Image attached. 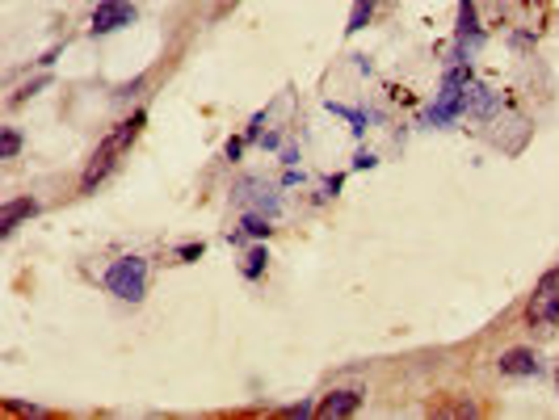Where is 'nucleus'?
<instances>
[{
    "label": "nucleus",
    "instance_id": "1",
    "mask_svg": "<svg viewBox=\"0 0 559 420\" xmlns=\"http://www.w3.org/2000/svg\"><path fill=\"white\" fill-rule=\"evenodd\" d=\"M143 122H147V114H131L127 122H118L110 135H105V143L93 151V160H89V168H85V177H80V193H93L110 173H114V164H118V156L131 147V143L139 139Z\"/></svg>",
    "mask_w": 559,
    "mask_h": 420
},
{
    "label": "nucleus",
    "instance_id": "2",
    "mask_svg": "<svg viewBox=\"0 0 559 420\" xmlns=\"http://www.w3.org/2000/svg\"><path fill=\"white\" fill-rule=\"evenodd\" d=\"M105 286H110V294H118V298H127V303H139L143 290H147V261H143V257L114 261L110 274H105Z\"/></svg>",
    "mask_w": 559,
    "mask_h": 420
},
{
    "label": "nucleus",
    "instance_id": "3",
    "mask_svg": "<svg viewBox=\"0 0 559 420\" xmlns=\"http://www.w3.org/2000/svg\"><path fill=\"white\" fill-rule=\"evenodd\" d=\"M526 320L530 328H555L559 324V269L543 274V281L534 286L530 303H526Z\"/></svg>",
    "mask_w": 559,
    "mask_h": 420
},
{
    "label": "nucleus",
    "instance_id": "4",
    "mask_svg": "<svg viewBox=\"0 0 559 420\" xmlns=\"http://www.w3.org/2000/svg\"><path fill=\"white\" fill-rule=\"evenodd\" d=\"M135 21V4L131 0H101L93 9V34H114L122 26Z\"/></svg>",
    "mask_w": 559,
    "mask_h": 420
},
{
    "label": "nucleus",
    "instance_id": "5",
    "mask_svg": "<svg viewBox=\"0 0 559 420\" xmlns=\"http://www.w3.org/2000/svg\"><path fill=\"white\" fill-rule=\"evenodd\" d=\"M235 202H240V206H252L257 215H270V219L278 215V198L261 185V181H240V185H235Z\"/></svg>",
    "mask_w": 559,
    "mask_h": 420
},
{
    "label": "nucleus",
    "instance_id": "6",
    "mask_svg": "<svg viewBox=\"0 0 559 420\" xmlns=\"http://www.w3.org/2000/svg\"><path fill=\"white\" fill-rule=\"evenodd\" d=\"M362 408V395L358 391H332L316 404V416L320 420H341V416H353Z\"/></svg>",
    "mask_w": 559,
    "mask_h": 420
},
{
    "label": "nucleus",
    "instance_id": "7",
    "mask_svg": "<svg viewBox=\"0 0 559 420\" xmlns=\"http://www.w3.org/2000/svg\"><path fill=\"white\" fill-rule=\"evenodd\" d=\"M496 109V93L484 89V85H467L459 97V114H475V118H488Z\"/></svg>",
    "mask_w": 559,
    "mask_h": 420
},
{
    "label": "nucleus",
    "instance_id": "8",
    "mask_svg": "<svg viewBox=\"0 0 559 420\" xmlns=\"http://www.w3.org/2000/svg\"><path fill=\"white\" fill-rule=\"evenodd\" d=\"M501 374H513V378H526V374H538V353L534 349H509V353H501Z\"/></svg>",
    "mask_w": 559,
    "mask_h": 420
},
{
    "label": "nucleus",
    "instance_id": "9",
    "mask_svg": "<svg viewBox=\"0 0 559 420\" xmlns=\"http://www.w3.org/2000/svg\"><path fill=\"white\" fill-rule=\"evenodd\" d=\"M38 215V202L34 198H13V202H4V210H0V235H13V227L21 223V219H34Z\"/></svg>",
    "mask_w": 559,
    "mask_h": 420
},
{
    "label": "nucleus",
    "instance_id": "10",
    "mask_svg": "<svg viewBox=\"0 0 559 420\" xmlns=\"http://www.w3.org/2000/svg\"><path fill=\"white\" fill-rule=\"evenodd\" d=\"M467 38L479 43V21H475V0H459V47Z\"/></svg>",
    "mask_w": 559,
    "mask_h": 420
},
{
    "label": "nucleus",
    "instance_id": "11",
    "mask_svg": "<svg viewBox=\"0 0 559 420\" xmlns=\"http://www.w3.org/2000/svg\"><path fill=\"white\" fill-rule=\"evenodd\" d=\"M374 4H378V0H353V13H349V21H345V34H358V30L371 21Z\"/></svg>",
    "mask_w": 559,
    "mask_h": 420
},
{
    "label": "nucleus",
    "instance_id": "12",
    "mask_svg": "<svg viewBox=\"0 0 559 420\" xmlns=\"http://www.w3.org/2000/svg\"><path fill=\"white\" fill-rule=\"evenodd\" d=\"M265 261H270V252H265V248H252V252L244 257V278H261V274H265Z\"/></svg>",
    "mask_w": 559,
    "mask_h": 420
},
{
    "label": "nucleus",
    "instance_id": "13",
    "mask_svg": "<svg viewBox=\"0 0 559 420\" xmlns=\"http://www.w3.org/2000/svg\"><path fill=\"white\" fill-rule=\"evenodd\" d=\"M17 151H21V135H17L13 126H4V135H0V156H4V160H13Z\"/></svg>",
    "mask_w": 559,
    "mask_h": 420
},
{
    "label": "nucleus",
    "instance_id": "14",
    "mask_svg": "<svg viewBox=\"0 0 559 420\" xmlns=\"http://www.w3.org/2000/svg\"><path fill=\"white\" fill-rule=\"evenodd\" d=\"M244 232L257 235V239H261V235H270V215H257V210H252V215L244 219Z\"/></svg>",
    "mask_w": 559,
    "mask_h": 420
},
{
    "label": "nucleus",
    "instance_id": "15",
    "mask_svg": "<svg viewBox=\"0 0 559 420\" xmlns=\"http://www.w3.org/2000/svg\"><path fill=\"white\" fill-rule=\"evenodd\" d=\"M312 412H316V408H312V404H290V408H282V416H286V420H299V416H312Z\"/></svg>",
    "mask_w": 559,
    "mask_h": 420
},
{
    "label": "nucleus",
    "instance_id": "16",
    "mask_svg": "<svg viewBox=\"0 0 559 420\" xmlns=\"http://www.w3.org/2000/svg\"><path fill=\"white\" fill-rule=\"evenodd\" d=\"M374 164H378V160H374L371 151H358V156H353V168H374Z\"/></svg>",
    "mask_w": 559,
    "mask_h": 420
},
{
    "label": "nucleus",
    "instance_id": "17",
    "mask_svg": "<svg viewBox=\"0 0 559 420\" xmlns=\"http://www.w3.org/2000/svg\"><path fill=\"white\" fill-rule=\"evenodd\" d=\"M43 85H47V80H34V85H26V89H21V93L13 97V101H26V97H34L38 89H43Z\"/></svg>",
    "mask_w": 559,
    "mask_h": 420
},
{
    "label": "nucleus",
    "instance_id": "18",
    "mask_svg": "<svg viewBox=\"0 0 559 420\" xmlns=\"http://www.w3.org/2000/svg\"><path fill=\"white\" fill-rule=\"evenodd\" d=\"M181 257H186V261H198V257H202V244H186Z\"/></svg>",
    "mask_w": 559,
    "mask_h": 420
},
{
    "label": "nucleus",
    "instance_id": "19",
    "mask_svg": "<svg viewBox=\"0 0 559 420\" xmlns=\"http://www.w3.org/2000/svg\"><path fill=\"white\" fill-rule=\"evenodd\" d=\"M555 382H559V370H555Z\"/></svg>",
    "mask_w": 559,
    "mask_h": 420
}]
</instances>
